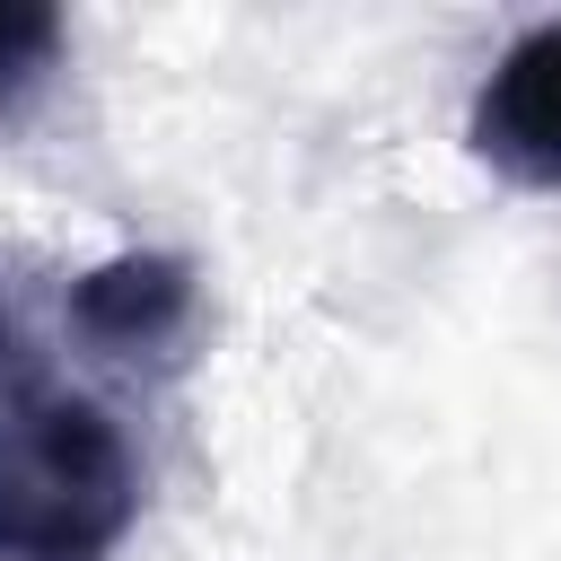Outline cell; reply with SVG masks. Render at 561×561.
Instances as JSON below:
<instances>
[{"mask_svg":"<svg viewBox=\"0 0 561 561\" xmlns=\"http://www.w3.org/2000/svg\"><path fill=\"white\" fill-rule=\"evenodd\" d=\"M140 517V456L96 394L44 368L0 377V561H114Z\"/></svg>","mask_w":561,"mask_h":561,"instance_id":"1","label":"cell"},{"mask_svg":"<svg viewBox=\"0 0 561 561\" xmlns=\"http://www.w3.org/2000/svg\"><path fill=\"white\" fill-rule=\"evenodd\" d=\"M53 61H61V9H44V0H0V123L44 88Z\"/></svg>","mask_w":561,"mask_h":561,"instance_id":"4","label":"cell"},{"mask_svg":"<svg viewBox=\"0 0 561 561\" xmlns=\"http://www.w3.org/2000/svg\"><path fill=\"white\" fill-rule=\"evenodd\" d=\"M465 140L491 175H508L526 193H561V18L526 26L491 61V79L473 88Z\"/></svg>","mask_w":561,"mask_h":561,"instance_id":"2","label":"cell"},{"mask_svg":"<svg viewBox=\"0 0 561 561\" xmlns=\"http://www.w3.org/2000/svg\"><path fill=\"white\" fill-rule=\"evenodd\" d=\"M193 263L175 254H114L70 289V324L105 351V359H167L193 333Z\"/></svg>","mask_w":561,"mask_h":561,"instance_id":"3","label":"cell"}]
</instances>
